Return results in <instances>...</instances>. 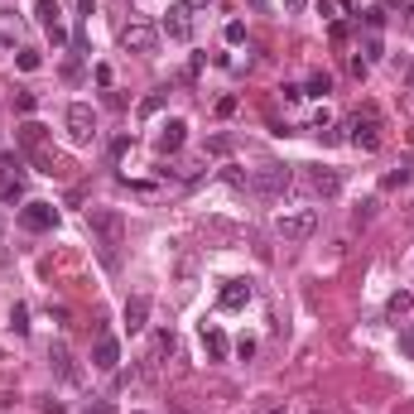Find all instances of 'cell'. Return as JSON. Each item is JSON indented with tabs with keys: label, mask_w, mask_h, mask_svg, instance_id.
<instances>
[{
	"label": "cell",
	"mask_w": 414,
	"mask_h": 414,
	"mask_svg": "<svg viewBox=\"0 0 414 414\" xmlns=\"http://www.w3.org/2000/svg\"><path fill=\"white\" fill-rule=\"evenodd\" d=\"M87 226H92V246L102 251V260L116 265V255L125 246V217L116 207H87Z\"/></svg>",
	"instance_id": "cell-1"
},
{
	"label": "cell",
	"mask_w": 414,
	"mask_h": 414,
	"mask_svg": "<svg viewBox=\"0 0 414 414\" xmlns=\"http://www.w3.org/2000/svg\"><path fill=\"white\" fill-rule=\"evenodd\" d=\"M120 44L130 48V53H159V24H150L145 15H130L125 24H120Z\"/></svg>",
	"instance_id": "cell-2"
},
{
	"label": "cell",
	"mask_w": 414,
	"mask_h": 414,
	"mask_svg": "<svg viewBox=\"0 0 414 414\" xmlns=\"http://www.w3.org/2000/svg\"><path fill=\"white\" fill-rule=\"evenodd\" d=\"M347 130H352L347 140H352L357 150H381V111H376V106H361V111L347 120Z\"/></svg>",
	"instance_id": "cell-3"
},
{
	"label": "cell",
	"mask_w": 414,
	"mask_h": 414,
	"mask_svg": "<svg viewBox=\"0 0 414 414\" xmlns=\"http://www.w3.org/2000/svg\"><path fill=\"white\" fill-rule=\"evenodd\" d=\"M289 183H294V169H289V164H260V169L251 174V193H255V198H280Z\"/></svg>",
	"instance_id": "cell-4"
},
{
	"label": "cell",
	"mask_w": 414,
	"mask_h": 414,
	"mask_svg": "<svg viewBox=\"0 0 414 414\" xmlns=\"http://www.w3.org/2000/svg\"><path fill=\"white\" fill-rule=\"evenodd\" d=\"M313 226H318V212H313V207H304V212H280V217H275L280 241H309Z\"/></svg>",
	"instance_id": "cell-5"
},
{
	"label": "cell",
	"mask_w": 414,
	"mask_h": 414,
	"mask_svg": "<svg viewBox=\"0 0 414 414\" xmlns=\"http://www.w3.org/2000/svg\"><path fill=\"white\" fill-rule=\"evenodd\" d=\"M63 120H68V135H73V145H92V140H97V111H92L87 102H73Z\"/></svg>",
	"instance_id": "cell-6"
},
{
	"label": "cell",
	"mask_w": 414,
	"mask_h": 414,
	"mask_svg": "<svg viewBox=\"0 0 414 414\" xmlns=\"http://www.w3.org/2000/svg\"><path fill=\"white\" fill-rule=\"evenodd\" d=\"M304 188H309L313 198H337V193H342V174H337V169L304 164Z\"/></svg>",
	"instance_id": "cell-7"
},
{
	"label": "cell",
	"mask_w": 414,
	"mask_h": 414,
	"mask_svg": "<svg viewBox=\"0 0 414 414\" xmlns=\"http://www.w3.org/2000/svg\"><path fill=\"white\" fill-rule=\"evenodd\" d=\"M159 34H169L174 44H188L193 39V10L179 0V5H169V15L159 19Z\"/></svg>",
	"instance_id": "cell-8"
},
{
	"label": "cell",
	"mask_w": 414,
	"mask_h": 414,
	"mask_svg": "<svg viewBox=\"0 0 414 414\" xmlns=\"http://www.w3.org/2000/svg\"><path fill=\"white\" fill-rule=\"evenodd\" d=\"M19 226L24 231H53L58 226V207L53 203H24L19 207Z\"/></svg>",
	"instance_id": "cell-9"
},
{
	"label": "cell",
	"mask_w": 414,
	"mask_h": 414,
	"mask_svg": "<svg viewBox=\"0 0 414 414\" xmlns=\"http://www.w3.org/2000/svg\"><path fill=\"white\" fill-rule=\"evenodd\" d=\"M183 140H188V125H183V120H164L159 135H154V150H159V154H179Z\"/></svg>",
	"instance_id": "cell-10"
},
{
	"label": "cell",
	"mask_w": 414,
	"mask_h": 414,
	"mask_svg": "<svg viewBox=\"0 0 414 414\" xmlns=\"http://www.w3.org/2000/svg\"><path fill=\"white\" fill-rule=\"evenodd\" d=\"M92 366H97V371H116V366H120V342H116L111 332L97 337V347H92Z\"/></svg>",
	"instance_id": "cell-11"
},
{
	"label": "cell",
	"mask_w": 414,
	"mask_h": 414,
	"mask_svg": "<svg viewBox=\"0 0 414 414\" xmlns=\"http://www.w3.org/2000/svg\"><path fill=\"white\" fill-rule=\"evenodd\" d=\"M120 318H125V332H130V337H135V332H145V327H150V323H145V318H150V299H145V294H130Z\"/></svg>",
	"instance_id": "cell-12"
},
{
	"label": "cell",
	"mask_w": 414,
	"mask_h": 414,
	"mask_svg": "<svg viewBox=\"0 0 414 414\" xmlns=\"http://www.w3.org/2000/svg\"><path fill=\"white\" fill-rule=\"evenodd\" d=\"M255 299V289L246 285V280H226V289H222V309L226 313H236V309H246Z\"/></svg>",
	"instance_id": "cell-13"
},
{
	"label": "cell",
	"mask_w": 414,
	"mask_h": 414,
	"mask_svg": "<svg viewBox=\"0 0 414 414\" xmlns=\"http://www.w3.org/2000/svg\"><path fill=\"white\" fill-rule=\"evenodd\" d=\"M203 347H207V357H212V361H226V352H231L226 332H222V327H207V323H203Z\"/></svg>",
	"instance_id": "cell-14"
},
{
	"label": "cell",
	"mask_w": 414,
	"mask_h": 414,
	"mask_svg": "<svg viewBox=\"0 0 414 414\" xmlns=\"http://www.w3.org/2000/svg\"><path fill=\"white\" fill-rule=\"evenodd\" d=\"M19 39H24V19H19L15 10H0V44H10V48H15Z\"/></svg>",
	"instance_id": "cell-15"
},
{
	"label": "cell",
	"mask_w": 414,
	"mask_h": 414,
	"mask_svg": "<svg viewBox=\"0 0 414 414\" xmlns=\"http://www.w3.org/2000/svg\"><path fill=\"white\" fill-rule=\"evenodd\" d=\"M19 145H24V150H29V154L39 159V154H44V125H39V120L19 125Z\"/></svg>",
	"instance_id": "cell-16"
},
{
	"label": "cell",
	"mask_w": 414,
	"mask_h": 414,
	"mask_svg": "<svg viewBox=\"0 0 414 414\" xmlns=\"http://www.w3.org/2000/svg\"><path fill=\"white\" fill-rule=\"evenodd\" d=\"M48 361H53V371H58L63 381H78V366H73V357H68V347H63V342L48 352Z\"/></svg>",
	"instance_id": "cell-17"
},
{
	"label": "cell",
	"mask_w": 414,
	"mask_h": 414,
	"mask_svg": "<svg viewBox=\"0 0 414 414\" xmlns=\"http://www.w3.org/2000/svg\"><path fill=\"white\" fill-rule=\"evenodd\" d=\"M386 313H390V318H405V313H414V294H405V289H400V294H390Z\"/></svg>",
	"instance_id": "cell-18"
},
{
	"label": "cell",
	"mask_w": 414,
	"mask_h": 414,
	"mask_svg": "<svg viewBox=\"0 0 414 414\" xmlns=\"http://www.w3.org/2000/svg\"><path fill=\"white\" fill-rule=\"evenodd\" d=\"M327 92H332V78H327V73H313L309 87H304V97H327Z\"/></svg>",
	"instance_id": "cell-19"
},
{
	"label": "cell",
	"mask_w": 414,
	"mask_h": 414,
	"mask_svg": "<svg viewBox=\"0 0 414 414\" xmlns=\"http://www.w3.org/2000/svg\"><path fill=\"white\" fill-rule=\"evenodd\" d=\"M164 102H169V87H154V92H150V97L140 102V116H154V111H159Z\"/></svg>",
	"instance_id": "cell-20"
},
{
	"label": "cell",
	"mask_w": 414,
	"mask_h": 414,
	"mask_svg": "<svg viewBox=\"0 0 414 414\" xmlns=\"http://www.w3.org/2000/svg\"><path fill=\"white\" fill-rule=\"evenodd\" d=\"M231 150H236V140H231V135H212L203 154H231Z\"/></svg>",
	"instance_id": "cell-21"
},
{
	"label": "cell",
	"mask_w": 414,
	"mask_h": 414,
	"mask_svg": "<svg viewBox=\"0 0 414 414\" xmlns=\"http://www.w3.org/2000/svg\"><path fill=\"white\" fill-rule=\"evenodd\" d=\"M10 327H15L19 337L29 332V309H24V304H15V309H10Z\"/></svg>",
	"instance_id": "cell-22"
},
{
	"label": "cell",
	"mask_w": 414,
	"mask_h": 414,
	"mask_svg": "<svg viewBox=\"0 0 414 414\" xmlns=\"http://www.w3.org/2000/svg\"><path fill=\"white\" fill-rule=\"evenodd\" d=\"M405 183H410V169H390L381 188H386V193H395V188H405Z\"/></svg>",
	"instance_id": "cell-23"
},
{
	"label": "cell",
	"mask_w": 414,
	"mask_h": 414,
	"mask_svg": "<svg viewBox=\"0 0 414 414\" xmlns=\"http://www.w3.org/2000/svg\"><path fill=\"white\" fill-rule=\"evenodd\" d=\"M174 352V332H154V361Z\"/></svg>",
	"instance_id": "cell-24"
},
{
	"label": "cell",
	"mask_w": 414,
	"mask_h": 414,
	"mask_svg": "<svg viewBox=\"0 0 414 414\" xmlns=\"http://www.w3.org/2000/svg\"><path fill=\"white\" fill-rule=\"evenodd\" d=\"M39 19L53 29V24H58V0H39Z\"/></svg>",
	"instance_id": "cell-25"
},
{
	"label": "cell",
	"mask_w": 414,
	"mask_h": 414,
	"mask_svg": "<svg viewBox=\"0 0 414 414\" xmlns=\"http://www.w3.org/2000/svg\"><path fill=\"white\" fill-rule=\"evenodd\" d=\"M381 63V34H366V68Z\"/></svg>",
	"instance_id": "cell-26"
},
{
	"label": "cell",
	"mask_w": 414,
	"mask_h": 414,
	"mask_svg": "<svg viewBox=\"0 0 414 414\" xmlns=\"http://www.w3.org/2000/svg\"><path fill=\"white\" fill-rule=\"evenodd\" d=\"M39 63H44V58H39V53H34V48H19V68H24V73H34V68H39Z\"/></svg>",
	"instance_id": "cell-27"
},
{
	"label": "cell",
	"mask_w": 414,
	"mask_h": 414,
	"mask_svg": "<svg viewBox=\"0 0 414 414\" xmlns=\"http://www.w3.org/2000/svg\"><path fill=\"white\" fill-rule=\"evenodd\" d=\"M241 39H246V24L231 19V24H226V44H241Z\"/></svg>",
	"instance_id": "cell-28"
},
{
	"label": "cell",
	"mask_w": 414,
	"mask_h": 414,
	"mask_svg": "<svg viewBox=\"0 0 414 414\" xmlns=\"http://www.w3.org/2000/svg\"><path fill=\"white\" fill-rule=\"evenodd\" d=\"M400 352H405V357H414V327H405V332H400Z\"/></svg>",
	"instance_id": "cell-29"
},
{
	"label": "cell",
	"mask_w": 414,
	"mask_h": 414,
	"mask_svg": "<svg viewBox=\"0 0 414 414\" xmlns=\"http://www.w3.org/2000/svg\"><path fill=\"white\" fill-rule=\"evenodd\" d=\"M63 78H68V82H78V78H82V68H78V58H68V63H63Z\"/></svg>",
	"instance_id": "cell-30"
},
{
	"label": "cell",
	"mask_w": 414,
	"mask_h": 414,
	"mask_svg": "<svg viewBox=\"0 0 414 414\" xmlns=\"http://www.w3.org/2000/svg\"><path fill=\"white\" fill-rule=\"evenodd\" d=\"M304 5H309V0H285V10H289V15H299Z\"/></svg>",
	"instance_id": "cell-31"
},
{
	"label": "cell",
	"mask_w": 414,
	"mask_h": 414,
	"mask_svg": "<svg viewBox=\"0 0 414 414\" xmlns=\"http://www.w3.org/2000/svg\"><path fill=\"white\" fill-rule=\"evenodd\" d=\"M87 414H111V405H106V400H97V405H92Z\"/></svg>",
	"instance_id": "cell-32"
},
{
	"label": "cell",
	"mask_w": 414,
	"mask_h": 414,
	"mask_svg": "<svg viewBox=\"0 0 414 414\" xmlns=\"http://www.w3.org/2000/svg\"><path fill=\"white\" fill-rule=\"evenodd\" d=\"M405 111H410V116H414V87H410V92H405Z\"/></svg>",
	"instance_id": "cell-33"
},
{
	"label": "cell",
	"mask_w": 414,
	"mask_h": 414,
	"mask_svg": "<svg viewBox=\"0 0 414 414\" xmlns=\"http://www.w3.org/2000/svg\"><path fill=\"white\" fill-rule=\"evenodd\" d=\"M183 5H188V10H203V5H212V0H183Z\"/></svg>",
	"instance_id": "cell-34"
},
{
	"label": "cell",
	"mask_w": 414,
	"mask_h": 414,
	"mask_svg": "<svg viewBox=\"0 0 414 414\" xmlns=\"http://www.w3.org/2000/svg\"><path fill=\"white\" fill-rule=\"evenodd\" d=\"M275 414H285V410H275Z\"/></svg>",
	"instance_id": "cell-35"
}]
</instances>
